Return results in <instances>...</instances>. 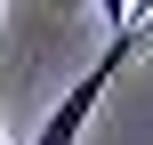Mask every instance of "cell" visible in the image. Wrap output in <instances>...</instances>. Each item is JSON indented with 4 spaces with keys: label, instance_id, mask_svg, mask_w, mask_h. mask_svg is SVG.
Returning <instances> with one entry per match:
<instances>
[{
    "label": "cell",
    "instance_id": "obj_1",
    "mask_svg": "<svg viewBox=\"0 0 153 145\" xmlns=\"http://www.w3.org/2000/svg\"><path fill=\"white\" fill-rule=\"evenodd\" d=\"M97 8H105V24H129V16H137L129 0H97Z\"/></svg>",
    "mask_w": 153,
    "mask_h": 145
}]
</instances>
